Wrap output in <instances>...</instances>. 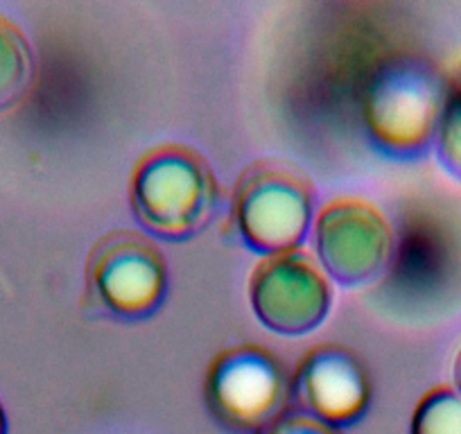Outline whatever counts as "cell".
<instances>
[{"label": "cell", "instance_id": "6da1fadb", "mask_svg": "<svg viewBox=\"0 0 461 434\" xmlns=\"http://www.w3.org/2000/svg\"><path fill=\"white\" fill-rule=\"evenodd\" d=\"M450 88L428 59L398 55L366 86L365 116L375 143L396 158H416L434 143Z\"/></svg>", "mask_w": 461, "mask_h": 434}, {"label": "cell", "instance_id": "7a4b0ae2", "mask_svg": "<svg viewBox=\"0 0 461 434\" xmlns=\"http://www.w3.org/2000/svg\"><path fill=\"white\" fill-rule=\"evenodd\" d=\"M211 167L184 145H166L139 163L131 179V206L148 231L185 240L202 231L215 208Z\"/></svg>", "mask_w": 461, "mask_h": 434}, {"label": "cell", "instance_id": "3957f363", "mask_svg": "<svg viewBox=\"0 0 461 434\" xmlns=\"http://www.w3.org/2000/svg\"><path fill=\"white\" fill-rule=\"evenodd\" d=\"M242 240L265 256L292 251L312 217L308 179L278 163H258L242 175L233 199Z\"/></svg>", "mask_w": 461, "mask_h": 434}, {"label": "cell", "instance_id": "277c9868", "mask_svg": "<svg viewBox=\"0 0 461 434\" xmlns=\"http://www.w3.org/2000/svg\"><path fill=\"white\" fill-rule=\"evenodd\" d=\"M206 398L226 428L236 432L265 428L281 414L287 398L285 371L272 353L238 347L211 366Z\"/></svg>", "mask_w": 461, "mask_h": 434}, {"label": "cell", "instance_id": "5b68a950", "mask_svg": "<svg viewBox=\"0 0 461 434\" xmlns=\"http://www.w3.org/2000/svg\"><path fill=\"white\" fill-rule=\"evenodd\" d=\"M251 305L260 321L278 335L314 330L330 308V287L303 251L267 256L251 276Z\"/></svg>", "mask_w": 461, "mask_h": 434}, {"label": "cell", "instance_id": "8992f818", "mask_svg": "<svg viewBox=\"0 0 461 434\" xmlns=\"http://www.w3.org/2000/svg\"><path fill=\"white\" fill-rule=\"evenodd\" d=\"M93 290L122 317H148L166 294L167 267L161 251L139 233H113L93 251L88 263Z\"/></svg>", "mask_w": 461, "mask_h": 434}, {"label": "cell", "instance_id": "52a82bcc", "mask_svg": "<svg viewBox=\"0 0 461 434\" xmlns=\"http://www.w3.org/2000/svg\"><path fill=\"white\" fill-rule=\"evenodd\" d=\"M392 249L384 217L362 199H337L317 220L323 269L341 285H362L383 272Z\"/></svg>", "mask_w": 461, "mask_h": 434}, {"label": "cell", "instance_id": "ba28073f", "mask_svg": "<svg viewBox=\"0 0 461 434\" xmlns=\"http://www.w3.org/2000/svg\"><path fill=\"white\" fill-rule=\"evenodd\" d=\"M294 393L305 414L323 423H351L369 402L365 366L351 351L323 347L308 353L294 378Z\"/></svg>", "mask_w": 461, "mask_h": 434}, {"label": "cell", "instance_id": "9c48e42d", "mask_svg": "<svg viewBox=\"0 0 461 434\" xmlns=\"http://www.w3.org/2000/svg\"><path fill=\"white\" fill-rule=\"evenodd\" d=\"M32 79V50L23 30L0 14V112L25 95Z\"/></svg>", "mask_w": 461, "mask_h": 434}, {"label": "cell", "instance_id": "30bf717a", "mask_svg": "<svg viewBox=\"0 0 461 434\" xmlns=\"http://www.w3.org/2000/svg\"><path fill=\"white\" fill-rule=\"evenodd\" d=\"M411 434H461V393L446 384L425 393L416 405Z\"/></svg>", "mask_w": 461, "mask_h": 434}, {"label": "cell", "instance_id": "8fae6325", "mask_svg": "<svg viewBox=\"0 0 461 434\" xmlns=\"http://www.w3.org/2000/svg\"><path fill=\"white\" fill-rule=\"evenodd\" d=\"M434 145L443 170L461 181V84L447 91Z\"/></svg>", "mask_w": 461, "mask_h": 434}, {"label": "cell", "instance_id": "7c38bea8", "mask_svg": "<svg viewBox=\"0 0 461 434\" xmlns=\"http://www.w3.org/2000/svg\"><path fill=\"white\" fill-rule=\"evenodd\" d=\"M260 434H337V432L328 423L314 419V416L287 411V414H278L272 423L265 425Z\"/></svg>", "mask_w": 461, "mask_h": 434}, {"label": "cell", "instance_id": "4fadbf2b", "mask_svg": "<svg viewBox=\"0 0 461 434\" xmlns=\"http://www.w3.org/2000/svg\"><path fill=\"white\" fill-rule=\"evenodd\" d=\"M455 383H456V392L461 393V348L456 353V360H455Z\"/></svg>", "mask_w": 461, "mask_h": 434}, {"label": "cell", "instance_id": "5bb4252c", "mask_svg": "<svg viewBox=\"0 0 461 434\" xmlns=\"http://www.w3.org/2000/svg\"><path fill=\"white\" fill-rule=\"evenodd\" d=\"M0 434H7V420H5V411L0 407Z\"/></svg>", "mask_w": 461, "mask_h": 434}]
</instances>
